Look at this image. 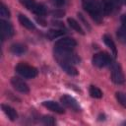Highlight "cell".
<instances>
[{
    "label": "cell",
    "mask_w": 126,
    "mask_h": 126,
    "mask_svg": "<svg viewBox=\"0 0 126 126\" xmlns=\"http://www.w3.org/2000/svg\"><path fill=\"white\" fill-rule=\"evenodd\" d=\"M41 120H42V123L45 125H54L55 124V119L50 115H44Z\"/></svg>",
    "instance_id": "603a6c76"
},
{
    "label": "cell",
    "mask_w": 126,
    "mask_h": 126,
    "mask_svg": "<svg viewBox=\"0 0 126 126\" xmlns=\"http://www.w3.org/2000/svg\"><path fill=\"white\" fill-rule=\"evenodd\" d=\"M62 34H64V32L59 31V30H50L47 32V36L49 38H51V39L52 38H55V37H58V36H60Z\"/></svg>",
    "instance_id": "44dd1931"
},
{
    "label": "cell",
    "mask_w": 126,
    "mask_h": 126,
    "mask_svg": "<svg viewBox=\"0 0 126 126\" xmlns=\"http://www.w3.org/2000/svg\"><path fill=\"white\" fill-rule=\"evenodd\" d=\"M124 2H125V4H126V0H125V1H124Z\"/></svg>",
    "instance_id": "f546056e"
},
{
    "label": "cell",
    "mask_w": 126,
    "mask_h": 126,
    "mask_svg": "<svg viewBox=\"0 0 126 126\" xmlns=\"http://www.w3.org/2000/svg\"><path fill=\"white\" fill-rule=\"evenodd\" d=\"M16 71L18 74H20L21 76H23L24 78H28V79H32L37 76V69L33 66H31L29 64L26 63H19L16 66Z\"/></svg>",
    "instance_id": "3957f363"
},
{
    "label": "cell",
    "mask_w": 126,
    "mask_h": 126,
    "mask_svg": "<svg viewBox=\"0 0 126 126\" xmlns=\"http://www.w3.org/2000/svg\"><path fill=\"white\" fill-rule=\"evenodd\" d=\"M84 9L90 14L92 19L100 24L102 21V11L100 7V2L97 0H82Z\"/></svg>",
    "instance_id": "6da1fadb"
},
{
    "label": "cell",
    "mask_w": 126,
    "mask_h": 126,
    "mask_svg": "<svg viewBox=\"0 0 126 126\" xmlns=\"http://www.w3.org/2000/svg\"><path fill=\"white\" fill-rule=\"evenodd\" d=\"M124 1H125V0H124Z\"/></svg>",
    "instance_id": "4dcf8cb0"
},
{
    "label": "cell",
    "mask_w": 126,
    "mask_h": 126,
    "mask_svg": "<svg viewBox=\"0 0 126 126\" xmlns=\"http://www.w3.org/2000/svg\"><path fill=\"white\" fill-rule=\"evenodd\" d=\"M36 21H37L38 23H40V25H42V26H46V22H45L44 20H42V19L40 18V16H39V18H36Z\"/></svg>",
    "instance_id": "f1b7e54d"
},
{
    "label": "cell",
    "mask_w": 126,
    "mask_h": 126,
    "mask_svg": "<svg viewBox=\"0 0 126 126\" xmlns=\"http://www.w3.org/2000/svg\"><path fill=\"white\" fill-rule=\"evenodd\" d=\"M51 14H52V16H54V17H57V18H61V17H63V16L65 15V12H64L63 10H60V9H56V10H53V11L51 12Z\"/></svg>",
    "instance_id": "d4e9b609"
},
{
    "label": "cell",
    "mask_w": 126,
    "mask_h": 126,
    "mask_svg": "<svg viewBox=\"0 0 126 126\" xmlns=\"http://www.w3.org/2000/svg\"><path fill=\"white\" fill-rule=\"evenodd\" d=\"M18 19H19V22H20V24L23 26V27H25L26 29H28V30H34L35 29V26H34V24L28 18V17H26L25 15H22V14H20L19 15V17H18Z\"/></svg>",
    "instance_id": "9a60e30c"
},
{
    "label": "cell",
    "mask_w": 126,
    "mask_h": 126,
    "mask_svg": "<svg viewBox=\"0 0 126 126\" xmlns=\"http://www.w3.org/2000/svg\"><path fill=\"white\" fill-rule=\"evenodd\" d=\"M78 16H79V18H80V19H81V21H82V22H83V23H84V25H85V26H86V27H88V29H89V30H90V29H91V28H90V26H89V24H88V22H87V21H86V20H85V18H84V17H83V15H82V14H81V13H78Z\"/></svg>",
    "instance_id": "4316f807"
},
{
    "label": "cell",
    "mask_w": 126,
    "mask_h": 126,
    "mask_svg": "<svg viewBox=\"0 0 126 126\" xmlns=\"http://www.w3.org/2000/svg\"><path fill=\"white\" fill-rule=\"evenodd\" d=\"M100 7H101L102 14L104 16H109L113 12L119 10L120 0H101Z\"/></svg>",
    "instance_id": "277c9868"
},
{
    "label": "cell",
    "mask_w": 126,
    "mask_h": 126,
    "mask_svg": "<svg viewBox=\"0 0 126 126\" xmlns=\"http://www.w3.org/2000/svg\"><path fill=\"white\" fill-rule=\"evenodd\" d=\"M115 95H116V98H117L118 102L121 105H123L124 107H126V94H124L122 92H117L115 94Z\"/></svg>",
    "instance_id": "ffe728a7"
},
{
    "label": "cell",
    "mask_w": 126,
    "mask_h": 126,
    "mask_svg": "<svg viewBox=\"0 0 126 126\" xmlns=\"http://www.w3.org/2000/svg\"><path fill=\"white\" fill-rule=\"evenodd\" d=\"M103 41H104V43L111 49V51H112L114 57H116V56H117V49H116L115 43H114L113 39L111 38V36H110L109 34H104V35H103Z\"/></svg>",
    "instance_id": "2e32d148"
},
{
    "label": "cell",
    "mask_w": 126,
    "mask_h": 126,
    "mask_svg": "<svg viewBox=\"0 0 126 126\" xmlns=\"http://www.w3.org/2000/svg\"><path fill=\"white\" fill-rule=\"evenodd\" d=\"M111 80L114 84L122 85L125 82V77L121 67L117 63H113L111 66Z\"/></svg>",
    "instance_id": "8992f818"
},
{
    "label": "cell",
    "mask_w": 126,
    "mask_h": 126,
    "mask_svg": "<svg viewBox=\"0 0 126 126\" xmlns=\"http://www.w3.org/2000/svg\"><path fill=\"white\" fill-rule=\"evenodd\" d=\"M121 23H122V27L126 30V14L121 17Z\"/></svg>",
    "instance_id": "83f0119b"
},
{
    "label": "cell",
    "mask_w": 126,
    "mask_h": 126,
    "mask_svg": "<svg viewBox=\"0 0 126 126\" xmlns=\"http://www.w3.org/2000/svg\"><path fill=\"white\" fill-rule=\"evenodd\" d=\"M0 15L3 17V18H9L10 17V11L8 10V8L4 5V4H1V8H0Z\"/></svg>",
    "instance_id": "cb8c5ba5"
},
{
    "label": "cell",
    "mask_w": 126,
    "mask_h": 126,
    "mask_svg": "<svg viewBox=\"0 0 126 126\" xmlns=\"http://www.w3.org/2000/svg\"><path fill=\"white\" fill-rule=\"evenodd\" d=\"M33 13H34V14H36V15H38V16H43V15H45V13H46L45 7H44L43 5L38 4V3H37V5H36L35 9L33 10Z\"/></svg>",
    "instance_id": "7402d4cb"
},
{
    "label": "cell",
    "mask_w": 126,
    "mask_h": 126,
    "mask_svg": "<svg viewBox=\"0 0 126 126\" xmlns=\"http://www.w3.org/2000/svg\"><path fill=\"white\" fill-rule=\"evenodd\" d=\"M89 92H90V94L92 97H94V98H101L102 97V92L95 86H91Z\"/></svg>",
    "instance_id": "d6986e66"
},
{
    "label": "cell",
    "mask_w": 126,
    "mask_h": 126,
    "mask_svg": "<svg viewBox=\"0 0 126 126\" xmlns=\"http://www.w3.org/2000/svg\"><path fill=\"white\" fill-rule=\"evenodd\" d=\"M19 1L23 6H25L28 10H30L32 12H33V10L35 9V7L37 5V3L34 0H19Z\"/></svg>",
    "instance_id": "ac0fdd59"
},
{
    "label": "cell",
    "mask_w": 126,
    "mask_h": 126,
    "mask_svg": "<svg viewBox=\"0 0 126 126\" xmlns=\"http://www.w3.org/2000/svg\"><path fill=\"white\" fill-rule=\"evenodd\" d=\"M54 56L56 60H64L72 64L78 63L80 61V58L75 52L72 51V49H62L54 47Z\"/></svg>",
    "instance_id": "7a4b0ae2"
},
{
    "label": "cell",
    "mask_w": 126,
    "mask_h": 126,
    "mask_svg": "<svg viewBox=\"0 0 126 126\" xmlns=\"http://www.w3.org/2000/svg\"><path fill=\"white\" fill-rule=\"evenodd\" d=\"M11 84H12L13 88H14L16 91H18V92H20V93H22V94H28V93L30 92L29 86H28L23 80H21V79L18 78V77H13V78L11 79Z\"/></svg>",
    "instance_id": "30bf717a"
},
{
    "label": "cell",
    "mask_w": 126,
    "mask_h": 126,
    "mask_svg": "<svg viewBox=\"0 0 126 126\" xmlns=\"http://www.w3.org/2000/svg\"><path fill=\"white\" fill-rule=\"evenodd\" d=\"M28 50V47L25 45V44H22V43H14L10 46V51L15 54V55H23L24 53H26Z\"/></svg>",
    "instance_id": "4fadbf2b"
},
{
    "label": "cell",
    "mask_w": 126,
    "mask_h": 126,
    "mask_svg": "<svg viewBox=\"0 0 126 126\" xmlns=\"http://www.w3.org/2000/svg\"><path fill=\"white\" fill-rule=\"evenodd\" d=\"M0 27H1V37L2 40L9 38L11 36L14 35V28L12 26L11 23H9L8 21L5 20H1L0 21Z\"/></svg>",
    "instance_id": "52a82bcc"
},
{
    "label": "cell",
    "mask_w": 126,
    "mask_h": 126,
    "mask_svg": "<svg viewBox=\"0 0 126 126\" xmlns=\"http://www.w3.org/2000/svg\"><path fill=\"white\" fill-rule=\"evenodd\" d=\"M1 107H2L3 112L9 117V119L11 121H15L18 118V113H17V111L12 106H10L8 104H2Z\"/></svg>",
    "instance_id": "5bb4252c"
},
{
    "label": "cell",
    "mask_w": 126,
    "mask_h": 126,
    "mask_svg": "<svg viewBox=\"0 0 126 126\" xmlns=\"http://www.w3.org/2000/svg\"><path fill=\"white\" fill-rule=\"evenodd\" d=\"M51 2H52V4H53L54 6L61 7V6H63V5H64L65 0H51Z\"/></svg>",
    "instance_id": "484cf974"
},
{
    "label": "cell",
    "mask_w": 126,
    "mask_h": 126,
    "mask_svg": "<svg viewBox=\"0 0 126 126\" xmlns=\"http://www.w3.org/2000/svg\"><path fill=\"white\" fill-rule=\"evenodd\" d=\"M77 45V42L74 38L71 37H62L55 42L54 47L62 49H73Z\"/></svg>",
    "instance_id": "9c48e42d"
},
{
    "label": "cell",
    "mask_w": 126,
    "mask_h": 126,
    "mask_svg": "<svg viewBox=\"0 0 126 126\" xmlns=\"http://www.w3.org/2000/svg\"><path fill=\"white\" fill-rule=\"evenodd\" d=\"M67 22H68L69 26H70L75 32H79V33H81V34H85L84 30L82 29V27L80 26V24H79L75 19H73V18H68V19H67Z\"/></svg>",
    "instance_id": "e0dca14e"
},
{
    "label": "cell",
    "mask_w": 126,
    "mask_h": 126,
    "mask_svg": "<svg viewBox=\"0 0 126 126\" xmlns=\"http://www.w3.org/2000/svg\"><path fill=\"white\" fill-rule=\"evenodd\" d=\"M92 62L94 64V66H95L97 68H102L111 63V57L106 52H99V53H96L94 55Z\"/></svg>",
    "instance_id": "5b68a950"
},
{
    "label": "cell",
    "mask_w": 126,
    "mask_h": 126,
    "mask_svg": "<svg viewBox=\"0 0 126 126\" xmlns=\"http://www.w3.org/2000/svg\"><path fill=\"white\" fill-rule=\"evenodd\" d=\"M59 66L63 69V71H65L68 75H71V76H77L78 75V70L76 69V67L68 62V61H64V60H57Z\"/></svg>",
    "instance_id": "8fae6325"
},
{
    "label": "cell",
    "mask_w": 126,
    "mask_h": 126,
    "mask_svg": "<svg viewBox=\"0 0 126 126\" xmlns=\"http://www.w3.org/2000/svg\"><path fill=\"white\" fill-rule=\"evenodd\" d=\"M42 105L46 108H48L49 110L51 111H54L56 113H59V114H62L64 113V108L56 101H53V100H46V101H43L42 102Z\"/></svg>",
    "instance_id": "7c38bea8"
},
{
    "label": "cell",
    "mask_w": 126,
    "mask_h": 126,
    "mask_svg": "<svg viewBox=\"0 0 126 126\" xmlns=\"http://www.w3.org/2000/svg\"><path fill=\"white\" fill-rule=\"evenodd\" d=\"M60 101L63 105H65L66 107H68L74 111H81V107H80L79 103L77 102V100L68 94H64L63 96H61Z\"/></svg>",
    "instance_id": "ba28073f"
}]
</instances>
